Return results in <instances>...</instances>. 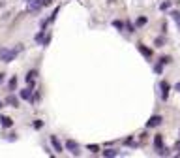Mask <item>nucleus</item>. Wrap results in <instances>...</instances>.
I'll use <instances>...</instances> for the list:
<instances>
[{"label":"nucleus","mask_w":180,"mask_h":158,"mask_svg":"<svg viewBox=\"0 0 180 158\" xmlns=\"http://www.w3.org/2000/svg\"><path fill=\"white\" fill-rule=\"evenodd\" d=\"M86 149H88V151H92V153H98V151H99V147H98V145H88Z\"/></svg>","instance_id":"nucleus-17"},{"label":"nucleus","mask_w":180,"mask_h":158,"mask_svg":"<svg viewBox=\"0 0 180 158\" xmlns=\"http://www.w3.org/2000/svg\"><path fill=\"white\" fill-rule=\"evenodd\" d=\"M137 49H139V51H141V55H144L146 59H150V57H152V49H148V47H144L143 43H139V45H137Z\"/></svg>","instance_id":"nucleus-9"},{"label":"nucleus","mask_w":180,"mask_h":158,"mask_svg":"<svg viewBox=\"0 0 180 158\" xmlns=\"http://www.w3.org/2000/svg\"><path fill=\"white\" fill-rule=\"evenodd\" d=\"M6 104H9L11 107H19V100L15 98V96H11V94H9V96H8V100H6Z\"/></svg>","instance_id":"nucleus-12"},{"label":"nucleus","mask_w":180,"mask_h":158,"mask_svg":"<svg viewBox=\"0 0 180 158\" xmlns=\"http://www.w3.org/2000/svg\"><path fill=\"white\" fill-rule=\"evenodd\" d=\"M113 25H114V27H116V28H120V30H122V28H124V23H120V21H114V23H113Z\"/></svg>","instance_id":"nucleus-18"},{"label":"nucleus","mask_w":180,"mask_h":158,"mask_svg":"<svg viewBox=\"0 0 180 158\" xmlns=\"http://www.w3.org/2000/svg\"><path fill=\"white\" fill-rule=\"evenodd\" d=\"M116 154H118V153H116L114 149H107V151H103V156H107V158H109V156H116Z\"/></svg>","instance_id":"nucleus-15"},{"label":"nucleus","mask_w":180,"mask_h":158,"mask_svg":"<svg viewBox=\"0 0 180 158\" xmlns=\"http://www.w3.org/2000/svg\"><path fill=\"white\" fill-rule=\"evenodd\" d=\"M176 149H178V151H180V141H178V143H176Z\"/></svg>","instance_id":"nucleus-27"},{"label":"nucleus","mask_w":180,"mask_h":158,"mask_svg":"<svg viewBox=\"0 0 180 158\" xmlns=\"http://www.w3.org/2000/svg\"><path fill=\"white\" fill-rule=\"evenodd\" d=\"M66 147H68V151H69L73 156H79V153H81V151H79V145H77L73 139H68L66 141Z\"/></svg>","instance_id":"nucleus-3"},{"label":"nucleus","mask_w":180,"mask_h":158,"mask_svg":"<svg viewBox=\"0 0 180 158\" xmlns=\"http://www.w3.org/2000/svg\"><path fill=\"white\" fill-rule=\"evenodd\" d=\"M41 40H43V32H38L36 34V41H41Z\"/></svg>","instance_id":"nucleus-19"},{"label":"nucleus","mask_w":180,"mask_h":158,"mask_svg":"<svg viewBox=\"0 0 180 158\" xmlns=\"http://www.w3.org/2000/svg\"><path fill=\"white\" fill-rule=\"evenodd\" d=\"M159 89H161V98L167 100V96H169V89H171V87H169V83H167V81H161Z\"/></svg>","instance_id":"nucleus-6"},{"label":"nucleus","mask_w":180,"mask_h":158,"mask_svg":"<svg viewBox=\"0 0 180 158\" xmlns=\"http://www.w3.org/2000/svg\"><path fill=\"white\" fill-rule=\"evenodd\" d=\"M36 77H38V72H36V70H30V72L26 73V83L32 87V85H34V81H36Z\"/></svg>","instance_id":"nucleus-7"},{"label":"nucleus","mask_w":180,"mask_h":158,"mask_svg":"<svg viewBox=\"0 0 180 158\" xmlns=\"http://www.w3.org/2000/svg\"><path fill=\"white\" fill-rule=\"evenodd\" d=\"M41 126H43V122H41V121H34V128H41Z\"/></svg>","instance_id":"nucleus-20"},{"label":"nucleus","mask_w":180,"mask_h":158,"mask_svg":"<svg viewBox=\"0 0 180 158\" xmlns=\"http://www.w3.org/2000/svg\"><path fill=\"white\" fill-rule=\"evenodd\" d=\"M159 124H161V117H159V115H154V117H150V121L146 122V126H148V128L159 126Z\"/></svg>","instance_id":"nucleus-4"},{"label":"nucleus","mask_w":180,"mask_h":158,"mask_svg":"<svg viewBox=\"0 0 180 158\" xmlns=\"http://www.w3.org/2000/svg\"><path fill=\"white\" fill-rule=\"evenodd\" d=\"M126 28H128V32H133V27H131L130 23H126Z\"/></svg>","instance_id":"nucleus-23"},{"label":"nucleus","mask_w":180,"mask_h":158,"mask_svg":"<svg viewBox=\"0 0 180 158\" xmlns=\"http://www.w3.org/2000/svg\"><path fill=\"white\" fill-rule=\"evenodd\" d=\"M169 6H171V2H163V4L159 6V8H161V9H167V8H169Z\"/></svg>","instance_id":"nucleus-21"},{"label":"nucleus","mask_w":180,"mask_h":158,"mask_svg":"<svg viewBox=\"0 0 180 158\" xmlns=\"http://www.w3.org/2000/svg\"><path fill=\"white\" fill-rule=\"evenodd\" d=\"M19 96H21L22 100H28V98H32V87H26V89H22V90H21V94H19Z\"/></svg>","instance_id":"nucleus-11"},{"label":"nucleus","mask_w":180,"mask_h":158,"mask_svg":"<svg viewBox=\"0 0 180 158\" xmlns=\"http://www.w3.org/2000/svg\"><path fill=\"white\" fill-rule=\"evenodd\" d=\"M171 17L175 19V23L178 25V28H180V13H178V11H171Z\"/></svg>","instance_id":"nucleus-13"},{"label":"nucleus","mask_w":180,"mask_h":158,"mask_svg":"<svg viewBox=\"0 0 180 158\" xmlns=\"http://www.w3.org/2000/svg\"><path fill=\"white\" fill-rule=\"evenodd\" d=\"M19 51H21V45L15 47V49H0V60L2 62H11V60H15Z\"/></svg>","instance_id":"nucleus-1"},{"label":"nucleus","mask_w":180,"mask_h":158,"mask_svg":"<svg viewBox=\"0 0 180 158\" xmlns=\"http://www.w3.org/2000/svg\"><path fill=\"white\" fill-rule=\"evenodd\" d=\"M0 124H2L4 128H9L11 124H13V121H11L9 117H6V115H0Z\"/></svg>","instance_id":"nucleus-10"},{"label":"nucleus","mask_w":180,"mask_h":158,"mask_svg":"<svg viewBox=\"0 0 180 158\" xmlns=\"http://www.w3.org/2000/svg\"><path fill=\"white\" fill-rule=\"evenodd\" d=\"M49 4H53V0H43V6H49Z\"/></svg>","instance_id":"nucleus-24"},{"label":"nucleus","mask_w":180,"mask_h":158,"mask_svg":"<svg viewBox=\"0 0 180 158\" xmlns=\"http://www.w3.org/2000/svg\"><path fill=\"white\" fill-rule=\"evenodd\" d=\"M51 145H53V149L56 151V153H62V145H60V141H58L56 135H51Z\"/></svg>","instance_id":"nucleus-5"},{"label":"nucleus","mask_w":180,"mask_h":158,"mask_svg":"<svg viewBox=\"0 0 180 158\" xmlns=\"http://www.w3.org/2000/svg\"><path fill=\"white\" fill-rule=\"evenodd\" d=\"M154 147H156V151H158V153H159V151L163 149V137H161L159 134H158L156 137H154Z\"/></svg>","instance_id":"nucleus-8"},{"label":"nucleus","mask_w":180,"mask_h":158,"mask_svg":"<svg viewBox=\"0 0 180 158\" xmlns=\"http://www.w3.org/2000/svg\"><path fill=\"white\" fill-rule=\"evenodd\" d=\"M143 25H146V17H139L137 19V27H143Z\"/></svg>","instance_id":"nucleus-16"},{"label":"nucleus","mask_w":180,"mask_h":158,"mask_svg":"<svg viewBox=\"0 0 180 158\" xmlns=\"http://www.w3.org/2000/svg\"><path fill=\"white\" fill-rule=\"evenodd\" d=\"M17 89V77H11L9 79V90H15Z\"/></svg>","instance_id":"nucleus-14"},{"label":"nucleus","mask_w":180,"mask_h":158,"mask_svg":"<svg viewBox=\"0 0 180 158\" xmlns=\"http://www.w3.org/2000/svg\"><path fill=\"white\" fill-rule=\"evenodd\" d=\"M0 107H4V105H2V102H0Z\"/></svg>","instance_id":"nucleus-28"},{"label":"nucleus","mask_w":180,"mask_h":158,"mask_svg":"<svg viewBox=\"0 0 180 158\" xmlns=\"http://www.w3.org/2000/svg\"><path fill=\"white\" fill-rule=\"evenodd\" d=\"M28 2V11H40L41 8H43V0H26Z\"/></svg>","instance_id":"nucleus-2"},{"label":"nucleus","mask_w":180,"mask_h":158,"mask_svg":"<svg viewBox=\"0 0 180 158\" xmlns=\"http://www.w3.org/2000/svg\"><path fill=\"white\" fill-rule=\"evenodd\" d=\"M4 81V73H0V83Z\"/></svg>","instance_id":"nucleus-26"},{"label":"nucleus","mask_w":180,"mask_h":158,"mask_svg":"<svg viewBox=\"0 0 180 158\" xmlns=\"http://www.w3.org/2000/svg\"><path fill=\"white\" fill-rule=\"evenodd\" d=\"M169 62H171V59H169V57H163V59H161V64H169Z\"/></svg>","instance_id":"nucleus-22"},{"label":"nucleus","mask_w":180,"mask_h":158,"mask_svg":"<svg viewBox=\"0 0 180 158\" xmlns=\"http://www.w3.org/2000/svg\"><path fill=\"white\" fill-rule=\"evenodd\" d=\"M175 89H176V90H178V92H180V83H176V85H175Z\"/></svg>","instance_id":"nucleus-25"}]
</instances>
